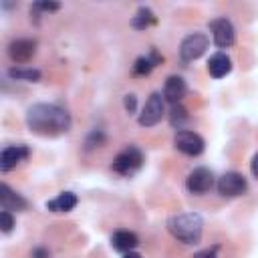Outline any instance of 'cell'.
<instances>
[{
    "label": "cell",
    "mask_w": 258,
    "mask_h": 258,
    "mask_svg": "<svg viewBox=\"0 0 258 258\" xmlns=\"http://www.w3.org/2000/svg\"><path fill=\"white\" fill-rule=\"evenodd\" d=\"M26 127L42 137H56L71 129L73 119L69 111L56 103H34L26 109Z\"/></svg>",
    "instance_id": "cell-1"
},
{
    "label": "cell",
    "mask_w": 258,
    "mask_h": 258,
    "mask_svg": "<svg viewBox=\"0 0 258 258\" xmlns=\"http://www.w3.org/2000/svg\"><path fill=\"white\" fill-rule=\"evenodd\" d=\"M167 232L181 244L194 246L202 240L204 220L198 212H181L167 220Z\"/></svg>",
    "instance_id": "cell-2"
},
{
    "label": "cell",
    "mask_w": 258,
    "mask_h": 258,
    "mask_svg": "<svg viewBox=\"0 0 258 258\" xmlns=\"http://www.w3.org/2000/svg\"><path fill=\"white\" fill-rule=\"evenodd\" d=\"M143 161H145L143 151H141L137 145H127V147H123V149L113 157L111 169H113L115 173H119V175L129 177V175H133V173H137V171L141 169Z\"/></svg>",
    "instance_id": "cell-3"
},
{
    "label": "cell",
    "mask_w": 258,
    "mask_h": 258,
    "mask_svg": "<svg viewBox=\"0 0 258 258\" xmlns=\"http://www.w3.org/2000/svg\"><path fill=\"white\" fill-rule=\"evenodd\" d=\"M163 115H165V99L161 93L153 91L147 97V101H145V105L137 117V123L141 127H153L163 119Z\"/></svg>",
    "instance_id": "cell-4"
},
{
    "label": "cell",
    "mask_w": 258,
    "mask_h": 258,
    "mask_svg": "<svg viewBox=\"0 0 258 258\" xmlns=\"http://www.w3.org/2000/svg\"><path fill=\"white\" fill-rule=\"evenodd\" d=\"M173 147H175L179 153H183V155L198 157V155L204 153L206 141H204V137H202L200 133L189 131V129H181V131H177L175 137H173Z\"/></svg>",
    "instance_id": "cell-5"
},
{
    "label": "cell",
    "mask_w": 258,
    "mask_h": 258,
    "mask_svg": "<svg viewBox=\"0 0 258 258\" xmlns=\"http://www.w3.org/2000/svg\"><path fill=\"white\" fill-rule=\"evenodd\" d=\"M218 194L222 198H240L248 189V181L240 171H226L224 175L218 177Z\"/></svg>",
    "instance_id": "cell-6"
},
{
    "label": "cell",
    "mask_w": 258,
    "mask_h": 258,
    "mask_svg": "<svg viewBox=\"0 0 258 258\" xmlns=\"http://www.w3.org/2000/svg\"><path fill=\"white\" fill-rule=\"evenodd\" d=\"M208 44H210V38L204 32H191L179 44V58L183 62H191L206 52Z\"/></svg>",
    "instance_id": "cell-7"
},
{
    "label": "cell",
    "mask_w": 258,
    "mask_h": 258,
    "mask_svg": "<svg viewBox=\"0 0 258 258\" xmlns=\"http://www.w3.org/2000/svg\"><path fill=\"white\" fill-rule=\"evenodd\" d=\"M212 187H214V173H212V169H208L204 165L191 169L185 177V189L194 196H204Z\"/></svg>",
    "instance_id": "cell-8"
},
{
    "label": "cell",
    "mask_w": 258,
    "mask_h": 258,
    "mask_svg": "<svg viewBox=\"0 0 258 258\" xmlns=\"http://www.w3.org/2000/svg\"><path fill=\"white\" fill-rule=\"evenodd\" d=\"M210 30H212L214 44L218 48H230L236 42V28H234V24L226 16L210 20Z\"/></svg>",
    "instance_id": "cell-9"
},
{
    "label": "cell",
    "mask_w": 258,
    "mask_h": 258,
    "mask_svg": "<svg viewBox=\"0 0 258 258\" xmlns=\"http://www.w3.org/2000/svg\"><path fill=\"white\" fill-rule=\"evenodd\" d=\"M30 155V147L24 143L18 145H6L0 153V171L8 173L10 169H14L16 165H20L22 161H26Z\"/></svg>",
    "instance_id": "cell-10"
},
{
    "label": "cell",
    "mask_w": 258,
    "mask_h": 258,
    "mask_svg": "<svg viewBox=\"0 0 258 258\" xmlns=\"http://www.w3.org/2000/svg\"><path fill=\"white\" fill-rule=\"evenodd\" d=\"M6 52H8V58L16 64L28 62L36 54V40L34 38H14L8 44Z\"/></svg>",
    "instance_id": "cell-11"
},
{
    "label": "cell",
    "mask_w": 258,
    "mask_h": 258,
    "mask_svg": "<svg viewBox=\"0 0 258 258\" xmlns=\"http://www.w3.org/2000/svg\"><path fill=\"white\" fill-rule=\"evenodd\" d=\"M161 95H163V99L167 103L177 105L187 95V85H185V81L179 75H169L165 79V83H163V93Z\"/></svg>",
    "instance_id": "cell-12"
},
{
    "label": "cell",
    "mask_w": 258,
    "mask_h": 258,
    "mask_svg": "<svg viewBox=\"0 0 258 258\" xmlns=\"http://www.w3.org/2000/svg\"><path fill=\"white\" fill-rule=\"evenodd\" d=\"M0 206L6 212H24L28 208V202L18 191H14L8 183H2L0 185Z\"/></svg>",
    "instance_id": "cell-13"
},
{
    "label": "cell",
    "mask_w": 258,
    "mask_h": 258,
    "mask_svg": "<svg viewBox=\"0 0 258 258\" xmlns=\"http://www.w3.org/2000/svg\"><path fill=\"white\" fill-rule=\"evenodd\" d=\"M163 62V56L157 52V48H149V52L147 54H141V56H137L135 58V62H133V75L135 77H145V75H149L157 64H161Z\"/></svg>",
    "instance_id": "cell-14"
},
{
    "label": "cell",
    "mask_w": 258,
    "mask_h": 258,
    "mask_svg": "<svg viewBox=\"0 0 258 258\" xmlns=\"http://www.w3.org/2000/svg\"><path fill=\"white\" fill-rule=\"evenodd\" d=\"M111 246H113V250L123 252V254L133 252L139 246V236L131 230H115L111 234Z\"/></svg>",
    "instance_id": "cell-15"
},
{
    "label": "cell",
    "mask_w": 258,
    "mask_h": 258,
    "mask_svg": "<svg viewBox=\"0 0 258 258\" xmlns=\"http://www.w3.org/2000/svg\"><path fill=\"white\" fill-rule=\"evenodd\" d=\"M232 71V58L226 54V52H214L210 58H208V73L210 77L214 79H224L228 73Z\"/></svg>",
    "instance_id": "cell-16"
},
{
    "label": "cell",
    "mask_w": 258,
    "mask_h": 258,
    "mask_svg": "<svg viewBox=\"0 0 258 258\" xmlns=\"http://www.w3.org/2000/svg\"><path fill=\"white\" fill-rule=\"evenodd\" d=\"M77 204H79L77 194H73V191H60L56 198H52V200L46 202V210H48V212L62 214V212H71V210H75Z\"/></svg>",
    "instance_id": "cell-17"
},
{
    "label": "cell",
    "mask_w": 258,
    "mask_h": 258,
    "mask_svg": "<svg viewBox=\"0 0 258 258\" xmlns=\"http://www.w3.org/2000/svg\"><path fill=\"white\" fill-rule=\"evenodd\" d=\"M157 22V16L153 14V10L149 6H139L137 12L131 16V26L135 30H145L149 26H153Z\"/></svg>",
    "instance_id": "cell-18"
},
{
    "label": "cell",
    "mask_w": 258,
    "mask_h": 258,
    "mask_svg": "<svg viewBox=\"0 0 258 258\" xmlns=\"http://www.w3.org/2000/svg\"><path fill=\"white\" fill-rule=\"evenodd\" d=\"M6 75L12 81H26V83H36L42 77L40 71L38 69H32V67H10L6 71Z\"/></svg>",
    "instance_id": "cell-19"
},
{
    "label": "cell",
    "mask_w": 258,
    "mask_h": 258,
    "mask_svg": "<svg viewBox=\"0 0 258 258\" xmlns=\"http://www.w3.org/2000/svg\"><path fill=\"white\" fill-rule=\"evenodd\" d=\"M167 119H169V123H171L173 129H179V131H181L183 125L189 121V115H187V109H185L181 103H177V105H171V107H169Z\"/></svg>",
    "instance_id": "cell-20"
},
{
    "label": "cell",
    "mask_w": 258,
    "mask_h": 258,
    "mask_svg": "<svg viewBox=\"0 0 258 258\" xmlns=\"http://www.w3.org/2000/svg\"><path fill=\"white\" fill-rule=\"evenodd\" d=\"M56 10H60V4L58 2H32V6H30V20L34 18V22H38V16H40V12H56Z\"/></svg>",
    "instance_id": "cell-21"
},
{
    "label": "cell",
    "mask_w": 258,
    "mask_h": 258,
    "mask_svg": "<svg viewBox=\"0 0 258 258\" xmlns=\"http://www.w3.org/2000/svg\"><path fill=\"white\" fill-rule=\"evenodd\" d=\"M105 141H107L105 131H103V129H93V131L87 135V139H85V149H87V151L97 149V147L105 145Z\"/></svg>",
    "instance_id": "cell-22"
},
{
    "label": "cell",
    "mask_w": 258,
    "mask_h": 258,
    "mask_svg": "<svg viewBox=\"0 0 258 258\" xmlns=\"http://www.w3.org/2000/svg\"><path fill=\"white\" fill-rule=\"evenodd\" d=\"M14 226H16V220L12 218V212L2 210V212H0V230H2L4 234H10V232L14 230Z\"/></svg>",
    "instance_id": "cell-23"
},
{
    "label": "cell",
    "mask_w": 258,
    "mask_h": 258,
    "mask_svg": "<svg viewBox=\"0 0 258 258\" xmlns=\"http://www.w3.org/2000/svg\"><path fill=\"white\" fill-rule=\"evenodd\" d=\"M123 107H125V111H127L129 115H133V113L137 111V97H135L133 93L125 95V97H123Z\"/></svg>",
    "instance_id": "cell-24"
},
{
    "label": "cell",
    "mask_w": 258,
    "mask_h": 258,
    "mask_svg": "<svg viewBox=\"0 0 258 258\" xmlns=\"http://www.w3.org/2000/svg\"><path fill=\"white\" fill-rule=\"evenodd\" d=\"M218 250H220V246H210V248L198 250L191 258H218Z\"/></svg>",
    "instance_id": "cell-25"
},
{
    "label": "cell",
    "mask_w": 258,
    "mask_h": 258,
    "mask_svg": "<svg viewBox=\"0 0 258 258\" xmlns=\"http://www.w3.org/2000/svg\"><path fill=\"white\" fill-rule=\"evenodd\" d=\"M30 258H50V252L42 246H36L32 252H30Z\"/></svg>",
    "instance_id": "cell-26"
},
{
    "label": "cell",
    "mask_w": 258,
    "mask_h": 258,
    "mask_svg": "<svg viewBox=\"0 0 258 258\" xmlns=\"http://www.w3.org/2000/svg\"><path fill=\"white\" fill-rule=\"evenodd\" d=\"M250 171H252V175L258 179V151L254 153V157H252V161H250Z\"/></svg>",
    "instance_id": "cell-27"
},
{
    "label": "cell",
    "mask_w": 258,
    "mask_h": 258,
    "mask_svg": "<svg viewBox=\"0 0 258 258\" xmlns=\"http://www.w3.org/2000/svg\"><path fill=\"white\" fill-rule=\"evenodd\" d=\"M123 258H143V256H141V254H137V252H127Z\"/></svg>",
    "instance_id": "cell-28"
}]
</instances>
